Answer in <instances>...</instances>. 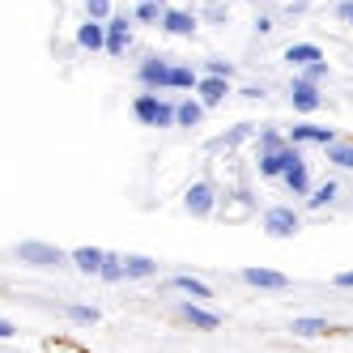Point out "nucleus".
Masks as SVG:
<instances>
[{"label":"nucleus","instance_id":"obj_1","mask_svg":"<svg viewBox=\"0 0 353 353\" xmlns=\"http://www.w3.org/2000/svg\"><path fill=\"white\" fill-rule=\"evenodd\" d=\"M132 115H137V123H145V128H174V103H166L158 90L137 94L132 98Z\"/></svg>","mask_w":353,"mask_h":353},{"label":"nucleus","instance_id":"obj_2","mask_svg":"<svg viewBox=\"0 0 353 353\" xmlns=\"http://www.w3.org/2000/svg\"><path fill=\"white\" fill-rule=\"evenodd\" d=\"M264 230L272 239H294L302 230V217L294 205H272V209H264Z\"/></svg>","mask_w":353,"mask_h":353},{"label":"nucleus","instance_id":"obj_3","mask_svg":"<svg viewBox=\"0 0 353 353\" xmlns=\"http://www.w3.org/2000/svg\"><path fill=\"white\" fill-rule=\"evenodd\" d=\"M17 260L21 264H34V268H64V251L52 247V243H21L17 247Z\"/></svg>","mask_w":353,"mask_h":353},{"label":"nucleus","instance_id":"obj_4","mask_svg":"<svg viewBox=\"0 0 353 353\" xmlns=\"http://www.w3.org/2000/svg\"><path fill=\"white\" fill-rule=\"evenodd\" d=\"M294 162H302V154H298V145H281V149H272V154H260V174L264 179H281V174L294 166Z\"/></svg>","mask_w":353,"mask_h":353},{"label":"nucleus","instance_id":"obj_5","mask_svg":"<svg viewBox=\"0 0 353 353\" xmlns=\"http://www.w3.org/2000/svg\"><path fill=\"white\" fill-rule=\"evenodd\" d=\"M290 107H294V111H302V115L319 111V107H323L319 85H315V81H307V77H294V85H290Z\"/></svg>","mask_w":353,"mask_h":353},{"label":"nucleus","instance_id":"obj_6","mask_svg":"<svg viewBox=\"0 0 353 353\" xmlns=\"http://www.w3.org/2000/svg\"><path fill=\"white\" fill-rule=\"evenodd\" d=\"M183 209L192 213V217H209L213 209H217V192H213V183H192L188 192H183Z\"/></svg>","mask_w":353,"mask_h":353},{"label":"nucleus","instance_id":"obj_7","mask_svg":"<svg viewBox=\"0 0 353 353\" xmlns=\"http://www.w3.org/2000/svg\"><path fill=\"white\" fill-rule=\"evenodd\" d=\"M128 43H132V17H123V13L107 17V47H103V52L107 56H123Z\"/></svg>","mask_w":353,"mask_h":353},{"label":"nucleus","instance_id":"obj_8","mask_svg":"<svg viewBox=\"0 0 353 353\" xmlns=\"http://www.w3.org/2000/svg\"><path fill=\"white\" fill-rule=\"evenodd\" d=\"M137 77H141V85L145 90H166V77H170V60L166 56H145L141 60V68H137Z\"/></svg>","mask_w":353,"mask_h":353},{"label":"nucleus","instance_id":"obj_9","mask_svg":"<svg viewBox=\"0 0 353 353\" xmlns=\"http://www.w3.org/2000/svg\"><path fill=\"white\" fill-rule=\"evenodd\" d=\"M285 141H290V145H323V149H327V145L336 141V132L323 128V123H294V128L285 132Z\"/></svg>","mask_w":353,"mask_h":353},{"label":"nucleus","instance_id":"obj_10","mask_svg":"<svg viewBox=\"0 0 353 353\" xmlns=\"http://www.w3.org/2000/svg\"><path fill=\"white\" fill-rule=\"evenodd\" d=\"M196 94H200V103H205V111H213V107H221L225 103V94H230V77H200L196 81Z\"/></svg>","mask_w":353,"mask_h":353},{"label":"nucleus","instance_id":"obj_11","mask_svg":"<svg viewBox=\"0 0 353 353\" xmlns=\"http://www.w3.org/2000/svg\"><path fill=\"white\" fill-rule=\"evenodd\" d=\"M196 26H200L196 13H183V9H166V13H162V30L174 34V39H192Z\"/></svg>","mask_w":353,"mask_h":353},{"label":"nucleus","instance_id":"obj_12","mask_svg":"<svg viewBox=\"0 0 353 353\" xmlns=\"http://www.w3.org/2000/svg\"><path fill=\"white\" fill-rule=\"evenodd\" d=\"M239 276L247 285H256V290H290V276L276 272V268H243Z\"/></svg>","mask_w":353,"mask_h":353},{"label":"nucleus","instance_id":"obj_13","mask_svg":"<svg viewBox=\"0 0 353 353\" xmlns=\"http://www.w3.org/2000/svg\"><path fill=\"white\" fill-rule=\"evenodd\" d=\"M179 315H183L192 327H200V332H213V327L221 323V315H217V311H209V307H200L196 298H192V302H179Z\"/></svg>","mask_w":353,"mask_h":353},{"label":"nucleus","instance_id":"obj_14","mask_svg":"<svg viewBox=\"0 0 353 353\" xmlns=\"http://www.w3.org/2000/svg\"><path fill=\"white\" fill-rule=\"evenodd\" d=\"M77 47H85V52H103L107 47V21L85 17V26L77 30Z\"/></svg>","mask_w":353,"mask_h":353},{"label":"nucleus","instance_id":"obj_15","mask_svg":"<svg viewBox=\"0 0 353 353\" xmlns=\"http://www.w3.org/2000/svg\"><path fill=\"white\" fill-rule=\"evenodd\" d=\"M68 260L77 264L85 276H98V272H103V260H107V251H103V247H77V251H72Z\"/></svg>","mask_w":353,"mask_h":353},{"label":"nucleus","instance_id":"obj_16","mask_svg":"<svg viewBox=\"0 0 353 353\" xmlns=\"http://www.w3.org/2000/svg\"><path fill=\"white\" fill-rule=\"evenodd\" d=\"M281 183L290 188V196H311V170H307V158L294 162V166L281 174Z\"/></svg>","mask_w":353,"mask_h":353},{"label":"nucleus","instance_id":"obj_17","mask_svg":"<svg viewBox=\"0 0 353 353\" xmlns=\"http://www.w3.org/2000/svg\"><path fill=\"white\" fill-rule=\"evenodd\" d=\"M158 276V260L149 256H123V281H149Z\"/></svg>","mask_w":353,"mask_h":353},{"label":"nucleus","instance_id":"obj_18","mask_svg":"<svg viewBox=\"0 0 353 353\" xmlns=\"http://www.w3.org/2000/svg\"><path fill=\"white\" fill-rule=\"evenodd\" d=\"M200 119H205V103H200V98H183V103H174V128H196Z\"/></svg>","mask_w":353,"mask_h":353},{"label":"nucleus","instance_id":"obj_19","mask_svg":"<svg viewBox=\"0 0 353 353\" xmlns=\"http://www.w3.org/2000/svg\"><path fill=\"white\" fill-rule=\"evenodd\" d=\"M251 137H260V123H239V128L213 137V141H209V149H234V145H243V141H251Z\"/></svg>","mask_w":353,"mask_h":353},{"label":"nucleus","instance_id":"obj_20","mask_svg":"<svg viewBox=\"0 0 353 353\" xmlns=\"http://www.w3.org/2000/svg\"><path fill=\"white\" fill-rule=\"evenodd\" d=\"M285 60H290L294 68H307V64L323 60V47H319V43H290V47H285Z\"/></svg>","mask_w":353,"mask_h":353},{"label":"nucleus","instance_id":"obj_21","mask_svg":"<svg viewBox=\"0 0 353 353\" xmlns=\"http://www.w3.org/2000/svg\"><path fill=\"white\" fill-rule=\"evenodd\" d=\"M170 290H179V294H192L196 302H205V298H213V290L200 281V276H192V272H179V276H170Z\"/></svg>","mask_w":353,"mask_h":353},{"label":"nucleus","instance_id":"obj_22","mask_svg":"<svg viewBox=\"0 0 353 353\" xmlns=\"http://www.w3.org/2000/svg\"><path fill=\"white\" fill-rule=\"evenodd\" d=\"M290 332H294V336H327V332H332V323H327V319H315V315H298Z\"/></svg>","mask_w":353,"mask_h":353},{"label":"nucleus","instance_id":"obj_23","mask_svg":"<svg viewBox=\"0 0 353 353\" xmlns=\"http://www.w3.org/2000/svg\"><path fill=\"white\" fill-rule=\"evenodd\" d=\"M196 68L188 64H170V77H166V90H196Z\"/></svg>","mask_w":353,"mask_h":353},{"label":"nucleus","instance_id":"obj_24","mask_svg":"<svg viewBox=\"0 0 353 353\" xmlns=\"http://www.w3.org/2000/svg\"><path fill=\"white\" fill-rule=\"evenodd\" d=\"M336 196H341V183H336V179H327V183L311 188V196H307V209H323V205H332Z\"/></svg>","mask_w":353,"mask_h":353},{"label":"nucleus","instance_id":"obj_25","mask_svg":"<svg viewBox=\"0 0 353 353\" xmlns=\"http://www.w3.org/2000/svg\"><path fill=\"white\" fill-rule=\"evenodd\" d=\"M327 162L341 166V170H353V145L349 141H332L327 145Z\"/></svg>","mask_w":353,"mask_h":353},{"label":"nucleus","instance_id":"obj_26","mask_svg":"<svg viewBox=\"0 0 353 353\" xmlns=\"http://www.w3.org/2000/svg\"><path fill=\"white\" fill-rule=\"evenodd\" d=\"M98 276H103L107 285H119V281H123V256L107 251V260H103V272H98Z\"/></svg>","mask_w":353,"mask_h":353},{"label":"nucleus","instance_id":"obj_27","mask_svg":"<svg viewBox=\"0 0 353 353\" xmlns=\"http://www.w3.org/2000/svg\"><path fill=\"white\" fill-rule=\"evenodd\" d=\"M162 13H166V5H137L132 21H141V26H162Z\"/></svg>","mask_w":353,"mask_h":353},{"label":"nucleus","instance_id":"obj_28","mask_svg":"<svg viewBox=\"0 0 353 353\" xmlns=\"http://www.w3.org/2000/svg\"><path fill=\"white\" fill-rule=\"evenodd\" d=\"M68 319L81 323V327H94V323H98V311H94V307H81V302H72V307H68Z\"/></svg>","mask_w":353,"mask_h":353},{"label":"nucleus","instance_id":"obj_29","mask_svg":"<svg viewBox=\"0 0 353 353\" xmlns=\"http://www.w3.org/2000/svg\"><path fill=\"white\" fill-rule=\"evenodd\" d=\"M256 141H260V154H272V149L290 145V141H285L281 132H276V128H260V137H256Z\"/></svg>","mask_w":353,"mask_h":353},{"label":"nucleus","instance_id":"obj_30","mask_svg":"<svg viewBox=\"0 0 353 353\" xmlns=\"http://www.w3.org/2000/svg\"><path fill=\"white\" fill-rule=\"evenodd\" d=\"M302 77H307V81H327V60H315V64H307V68H302Z\"/></svg>","mask_w":353,"mask_h":353},{"label":"nucleus","instance_id":"obj_31","mask_svg":"<svg viewBox=\"0 0 353 353\" xmlns=\"http://www.w3.org/2000/svg\"><path fill=\"white\" fill-rule=\"evenodd\" d=\"M85 13L98 17V21H107L111 17V0H85Z\"/></svg>","mask_w":353,"mask_h":353},{"label":"nucleus","instance_id":"obj_32","mask_svg":"<svg viewBox=\"0 0 353 353\" xmlns=\"http://www.w3.org/2000/svg\"><path fill=\"white\" fill-rule=\"evenodd\" d=\"M205 72H209V77H234V64L230 60H209Z\"/></svg>","mask_w":353,"mask_h":353},{"label":"nucleus","instance_id":"obj_33","mask_svg":"<svg viewBox=\"0 0 353 353\" xmlns=\"http://www.w3.org/2000/svg\"><path fill=\"white\" fill-rule=\"evenodd\" d=\"M332 285H341V290H353V268L336 272V276H332Z\"/></svg>","mask_w":353,"mask_h":353},{"label":"nucleus","instance_id":"obj_34","mask_svg":"<svg viewBox=\"0 0 353 353\" xmlns=\"http://www.w3.org/2000/svg\"><path fill=\"white\" fill-rule=\"evenodd\" d=\"M336 17L345 21V26H353V0H345V5H336Z\"/></svg>","mask_w":353,"mask_h":353},{"label":"nucleus","instance_id":"obj_35","mask_svg":"<svg viewBox=\"0 0 353 353\" xmlns=\"http://www.w3.org/2000/svg\"><path fill=\"white\" fill-rule=\"evenodd\" d=\"M205 17H209V21H225V9L217 5V0H209V13H205Z\"/></svg>","mask_w":353,"mask_h":353},{"label":"nucleus","instance_id":"obj_36","mask_svg":"<svg viewBox=\"0 0 353 353\" xmlns=\"http://www.w3.org/2000/svg\"><path fill=\"white\" fill-rule=\"evenodd\" d=\"M256 30H260V34H272V30H276V26H272V17L260 13V17H256Z\"/></svg>","mask_w":353,"mask_h":353},{"label":"nucleus","instance_id":"obj_37","mask_svg":"<svg viewBox=\"0 0 353 353\" xmlns=\"http://www.w3.org/2000/svg\"><path fill=\"white\" fill-rule=\"evenodd\" d=\"M9 336H17V327L9 319H0V341H9Z\"/></svg>","mask_w":353,"mask_h":353},{"label":"nucleus","instance_id":"obj_38","mask_svg":"<svg viewBox=\"0 0 353 353\" xmlns=\"http://www.w3.org/2000/svg\"><path fill=\"white\" fill-rule=\"evenodd\" d=\"M137 5H166V0H137Z\"/></svg>","mask_w":353,"mask_h":353},{"label":"nucleus","instance_id":"obj_39","mask_svg":"<svg viewBox=\"0 0 353 353\" xmlns=\"http://www.w3.org/2000/svg\"><path fill=\"white\" fill-rule=\"evenodd\" d=\"M281 5H307V0H281Z\"/></svg>","mask_w":353,"mask_h":353}]
</instances>
